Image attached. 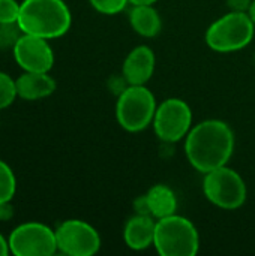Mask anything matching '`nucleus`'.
Instances as JSON below:
<instances>
[{
	"instance_id": "obj_22",
	"label": "nucleus",
	"mask_w": 255,
	"mask_h": 256,
	"mask_svg": "<svg viewBox=\"0 0 255 256\" xmlns=\"http://www.w3.org/2000/svg\"><path fill=\"white\" fill-rule=\"evenodd\" d=\"M8 254H11L9 249V242L0 234V256H8Z\"/></svg>"
},
{
	"instance_id": "obj_2",
	"label": "nucleus",
	"mask_w": 255,
	"mask_h": 256,
	"mask_svg": "<svg viewBox=\"0 0 255 256\" xmlns=\"http://www.w3.org/2000/svg\"><path fill=\"white\" fill-rule=\"evenodd\" d=\"M17 24L23 33L56 39L68 33L72 15L63 0H24Z\"/></svg>"
},
{
	"instance_id": "obj_24",
	"label": "nucleus",
	"mask_w": 255,
	"mask_h": 256,
	"mask_svg": "<svg viewBox=\"0 0 255 256\" xmlns=\"http://www.w3.org/2000/svg\"><path fill=\"white\" fill-rule=\"evenodd\" d=\"M246 12H248L249 18L252 20V22L255 24V0H252V2H251V6H249V9H248Z\"/></svg>"
},
{
	"instance_id": "obj_17",
	"label": "nucleus",
	"mask_w": 255,
	"mask_h": 256,
	"mask_svg": "<svg viewBox=\"0 0 255 256\" xmlns=\"http://www.w3.org/2000/svg\"><path fill=\"white\" fill-rule=\"evenodd\" d=\"M17 86L15 80H12L8 74L0 72V110L9 106L17 98Z\"/></svg>"
},
{
	"instance_id": "obj_19",
	"label": "nucleus",
	"mask_w": 255,
	"mask_h": 256,
	"mask_svg": "<svg viewBox=\"0 0 255 256\" xmlns=\"http://www.w3.org/2000/svg\"><path fill=\"white\" fill-rule=\"evenodd\" d=\"M89 3L99 14L117 15V14H120L126 8L129 0H89Z\"/></svg>"
},
{
	"instance_id": "obj_4",
	"label": "nucleus",
	"mask_w": 255,
	"mask_h": 256,
	"mask_svg": "<svg viewBox=\"0 0 255 256\" xmlns=\"http://www.w3.org/2000/svg\"><path fill=\"white\" fill-rule=\"evenodd\" d=\"M255 24L248 12L230 10L213 21L206 32V44L216 52H236L254 39Z\"/></svg>"
},
{
	"instance_id": "obj_18",
	"label": "nucleus",
	"mask_w": 255,
	"mask_h": 256,
	"mask_svg": "<svg viewBox=\"0 0 255 256\" xmlns=\"http://www.w3.org/2000/svg\"><path fill=\"white\" fill-rule=\"evenodd\" d=\"M21 34H23V30L20 28L17 22L0 24V50H8V48L14 50Z\"/></svg>"
},
{
	"instance_id": "obj_21",
	"label": "nucleus",
	"mask_w": 255,
	"mask_h": 256,
	"mask_svg": "<svg viewBox=\"0 0 255 256\" xmlns=\"http://www.w3.org/2000/svg\"><path fill=\"white\" fill-rule=\"evenodd\" d=\"M252 0H227L228 8H231V10H240V12H246L251 6Z\"/></svg>"
},
{
	"instance_id": "obj_7",
	"label": "nucleus",
	"mask_w": 255,
	"mask_h": 256,
	"mask_svg": "<svg viewBox=\"0 0 255 256\" xmlns=\"http://www.w3.org/2000/svg\"><path fill=\"white\" fill-rule=\"evenodd\" d=\"M152 126L161 141L179 142L192 129V110L179 98L165 99L158 105Z\"/></svg>"
},
{
	"instance_id": "obj_16",
	"label": "nucleus",
	"mask_w": 255,
	"mask_h": 256,
	"mask_svg": "<svg viewBox=\"0 0 255 256\" xmlns=\"http://www.w3.org/2000/svg\"><path fill=\"white\" fill-rule=\"evenodd\" d=\"M17 182L15 176L8 164L0 160V204L11 202L12 196L15 195Z\"/></svg>"
},
{
	"instance_id": "obj_6",
	"label": "nucleus",
	"mask_w": 255,
	"mask_h": 256,
	"mask_svg": "<svg viewBox=\"0 0 255 256\" xmlns=\"http://www.w3.org/2000/svg\"><path fill=\"white\" fill-rule=\"evenodd\" d=\"M203 192L213 206L222 210L240 208L248 196L242 176L227 165L204 174Z\"/></svg>"
},
{
	"instance_id": "obj_13",
	"label": "nucleus",
	"mask_w": 255,
	"mask_h": 256,
	"mask_svg": "<svg viewBox=\"0 0 255 256\" xmlns=\"http://www.w3.org/2000/svg\"><path fill=\"white\" fill-rule=\"evenodd\" d=\"M156 219L149 214L137 213L132 216L123 230V240L132 250H144L153 246L155 242Z\"/></svg>"
},
{
	"instance_id": "obj_10",
	"label": "nucleus",
	"mask_w": 255,
	"mask_h": 256,
	"mask_svg": "<svg viewBox=\"0 0 255 256\" xmlns=\"http://www.w3.org/2000/svg\"><path fill=\"white\" fill-rule=\"evenodd\" d=\"M15 62L26 72H50L54 64V52L48 39L23 33L14 46Z\"/></svg>"
},
{
	"instance_id": "obj_5",
	"label": "nucleus",
	"mask_w": 255,
	"mask_h": 256,
	"mask_svg": "<svg viewBox=\"0 0 255 256\" xmlns=\"http://www.w3.org/2000/svg\"><path fill=\"white\" fill-rule=\"evenodd\" d=\"M158 104L155 94L146 86L123 88L116 102V118L126 132H141L153 123Z\"/></svg>"
},
{
	"instance_id": "obj_11",
	"label": "nucleus",
	"mask_w": 255,
	"mask_h": 256,
	"mask_svg": "<svg viewBox=\"0 0 255 256\" xmlns=\"http://www.w3.org/2000/svg\"><path fill=\"white\" fill-rule=\"evenodd\" d=\"M156 66V57L150 46L138 45L126 56L122 74L129 86H146L153 76Z\"/></svg>"
},
{
	"instance_id": "obj_20",
	"label": "nucleus",
	"mask_w": 255,
	"mask_h": 256,
	"mask_svg": "<svg viewBox=\"0 0 255 256\" xmlns=\"http://www.w3.org/2000/svg\"><path fill=\"white\" fill-rule=\"evenodd\" d=\"M21 3L17 0H0V24H11L18 21Z\"/></svg>"
},
{
	"instance_id": "obj_3",
	"label": "nucleus",
	"mask_w": 255,
	"mask_h": 256,
	"mask_svg": "<svg viewBox=\"0 0 255 256\" xmlns=\"http://www.w3.org/2000/svg\"><path fill=\"white\" fill-rule=\"evenodd\" d=\"M153 246L161 256H195L200 236L189 219L174 213L156 220Z\"/></svg>"
},
{
	"instance_id": "obj_14",
	"label": "nucleus",
	"mask_w": 255,
	"mask_h": 256,
	"mask_svg": "<svg viewBox=\"0 0 255 256\" xmlns=\"http://www.w3.org/2000/svg\"><path fill=\"white\" fill-rule=\"evenodd\" d=\"M17 94L24 100H39L56 92V81L48 72H24L15 80Z\"/></svg>"
},
{
	"instance_id": "obj_1",
	"label": "nucleus",
	"mask_w": 255,
	"mask_h": 256,
	"mask_svg": "<svg viewBox=\"0 0 255 256\" xmlns=\"http://www.w3.org/2000/svg\"><path fill=\"white\" fill-rule=\"evenodd\" d=\"M236 146L228 123L209 118L195 124L185 138V154L192 168L206 174L228 164Z\"/></svg>"
},
{
	"instance_id": "obj_9",
	"label": "nucleus",
	"mask_w": 255,
	"mask_h": 256,
	"mask_svg": "<svg viewBox=\"0 0 255 256\" xmlns=\"http://www.w3.org/2000/svg\"><path fill=\"white\" fill-rule=\"evenodd\" d=\"M57 249L68 256H92L101 249L99 232L84 220L69 219L56 230Z\"/></svg>"
},
{
	"instance_id": "obj_15",
	"label": "nucleus",
	"mask_w": 255,
	"mask_h": 256,
	"mask_svg": "<svg viewBox=\"0 0 255 256\" xmlns=\"http://www.w3.org/2000/svg\"><path fill=\"white\" fill-rule=\"evenodd\" d=\"M128 20L132 30L143 38H155L162 28L161 15L153 4H132Z\"/></svg>"
},
{
	"instance_id": "obj_8",
	"label": "nucleus",
	"mask_w": 255,
	"mask_h": 256,
	"mask_svg": "<svg viewBox=\"0 0 255 256\" xmlns=\"http://www.w3.org/2000/svg\"><path fill=\"white\" fill-rule=\"evenodd\" d=\"M9 249L15 256H51L56 254V231L39 222L17 226L9 236Z\"/></svg>"
},
{
	"instance_id": "obj_12",
	"label": "nucleus",
	"mask_w": 255,
	"mask_h": 256,
	"mask_svg": "<svg viewBox=\"0 0 255 256\" xmlns=\"http://www.w3.org/2000/svg\"><path fill=\"white\" fill-rule=\"evenodd\" d=\"M135 206L140 214H149L158 220L176 213L177 196L170 186L161 183L152 186L144 196L135 201Z\"/></svg>"
},
{
	"instance_id": "obj_23",
	"label": "nucleus",
	"mask_w": 255,
	"mask_h": 256,
	"mask_svg": "<svg viewBox=\"0 0 255 256\" xmlns=\"http://www.w3.org/2000/svg\"><path fill=\"white\" fill-rule=\"evenodd\" d=\"M158 0H129L131 4H155Z\"/></svg>"
}]
</instances>
